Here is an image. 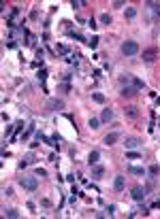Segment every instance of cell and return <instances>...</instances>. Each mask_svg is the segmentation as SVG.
<instances>
[{
  "instance_id": "obj_31",
  "label": "cell",
  "mask_w": 160,
  "mask_h": 219,
  "mask_svg": "<svg viewBox=\"0 0 160 219\" xmlns=\"http://www.w3.org/2000/svg\"><path fill=\"white\" fill-rule=\"evenodd\" d=\"M124 4H126V2H122V0H115V2H113V9H122Z\"/></svg>"
},
{
  "instance_id": "obj_19",
  "label": "cell",
  "mask_w": 160,
  "mask_h": 219,
  "mask_svg": "<svg viewBox=\"0 0 160 219\" xmlns=\"http://www.w3.org/2000/svg\"><path fill=\"white\" fill-rule=\"evenodd\" d=\"M4 217H11V219L19 217V211L17 208H9V211H4Z\"/></svg>"
},
{
  "instance_id": "obj_29",
  "label": "cell",
  "mask_w": 160,
  "mask_h": 219,
  "mask_svg": "<svg viewBox=\"0 0 160 219\" xmlns=\"http://www.w3.org/2000/svg\"><path fill=\"white\" fill-rule=\"evenodd\" d=\"M38 81H41V83H45V79H47V70H38Z\"/></svg>"
},
{
  "instance_id": "obj_21",
  "label": "cell",
  "mask_w": 160,
  "mask_h": 219,
  "mask_svg": "<svg viewBox=\"0 0 160 219\" xmlns=\"http://www.w3.org/2000/svg\"><path fill=\"white\" fill-rule=\"evenodd\" d=\"M92 100H94V102H98V104H105V100H107V98L96 92V94H92Z\"/></svg>"
},
{
  "instance_id": "obj_18",
  "label": "cell",
  "mask_w": 160,
  "mask_h": 219,
  "mask_svg": "<svg viewBox=\"0 0 160 219\" xmlns=\"http://www.w3.org/2000/svg\"><path fill=\"white\" fill-rule=\"evenodd\" d=\"M111 21H113V19H111L109 13H102V15H100V24L102 26H111Z\"/></svg>"
},
{
  "instance_id": "obj_36",
  "label": "cell",
  "mask_w": 160,
  "mask_h": 219,
  "mask_svg": "<svg viewBox=\"0 0 160 219\" xmlns=\"http://www.w3.org/2000/svg\"><path fill=\"white\" fill-rule=\"evenodd\" d=\"M152 208H160V200H156V202L152 204Z\"/></svg>"
},
{
  "instance_id": "obj_32",
  "label": "cell",
  "mask_w": 160,
  "mask_h": 219,
  "mask_svg": "<svg viewBox=\"0 0 160 219\" xmlns=\"http://www.w3.org/2000/svg\"><path fill=\"white\" fill-rule=\"evenodd\" d=\"M73 7H75V9H79V7H86V2H81V0H73Z\"/></svg>"
},
{
  "instance_id": "obj_17",
  "label": "cell",
  "mask_w": 160,
  "mask_h": 219,
  "mask_svg": "<svg viewBox=\"0 0 160 219\" xmlns=\"http://www.w3.org/2000/svg\"><path fill=\"white\" fill-rule=\"evenodd\" d=\"M98 43H100V40H98V36H90V38L86 40V45H88L90 49H96V47H98Z\"/></svg>"
},
{
  "instance_id": "obj_33",
  "label": "cell",
  "mask_w": 160,
  "mask_h": 219,
  "mask_svg": "<svg viewBox=\"0 0 160 219\" xmlns=\"http://www.w3.org/2000/svg\"><path fill=\"white\" fill-rule=\"evenodd\" d=\"M58 53H68V47H66V45H60V47H58Z\"/></svg>"
},
{
  "instance_id": "obj_2",
  "label": "cell",
  "mask_w": 160,
  "mask_h": 219,
  "mask_svg": "<svg viewBox=\"0 0 160 219\" xmlns=\"http://www.w3.org/2000/svg\"><path fill=\"white\" fill-rule=\"evenodd\" d=\"M141 60L145 62V64H152V62L158 60V47H148L143 49V53H141Z\"/></svg>"
},
{
  "instance_id": "obj_16",
  "label": "cell",
  "mask_w": 160,
  "mask_h": 219,
  "mask_svg": "<svg viewBox=\"0 0 160 219\" xmlns=\"http://www.w3.org/2000/svg\"><path fill=\"white\" fill-rule=\"evenodd\" d=\"M124 17H126V19H135V17H137V9H135V7H126Z\"/></svg>"
},
{
  "instance_id": "obj_1",
  "label": "cell",
  "mask_w": 160,
  "mask_h": 219,
  "mask_svg": "<svg viewBox=\"0 0 160 219\" xmlns=\"http://www.w3.org/2000/svg\"><path fill=\"white\" fill-rule=\"evenodd\" d=\"M120 51H122L124 55H137L139 53V43L137 40H126V43H122Z\"/></svg>"
},
{
  "instance_id": "obj_27",
  "label": "cell",
  "mask_w": 160,
  "mask_h": 219,
  "mask_svg": "<svg viewBox=\"0 0 160 219\" xmlns=\"http://www.w3.org/2000/svg\"><path fill=\"white\" fill-rule=\"evenodd\" d=\"M126 158H128V159H139V158H141V153H137V151H126Z\"/></svg>"
},
{
  "instance_id": "obj_7",
  "label": "cell",
  "mask_w": 160,
  "mask_h": 219,
  "mask_svg": "<svg viewBox=\"0 0 160 219\" xmlns=\"http://www.w3.org/2000/svg\"><path fill=\"white\" fill-rule=\"evenodd\" d=\"M120 138H122V134H120V132H111V134H107V136H105V145H107V147L115 145Z\"/></svg>"
},
{
  "instance_id": "obj_14",
  "label": "cell",
  "mask_w": 160,
  "mask_h": 219,
  "mask_svg": "<svg viewBox=\"0 0 160 219\" xmlns=\"http://www.w3.org/2000/svg\"><path fill=\"white\" fill-rule=\"evenodd\" d=\"M98 159H100V153H98V151H92V153L88 155V164L94 166V164H98Z\"/></svg>"
},
{
  "instance_id": "obj_34",
  "label": "cell",
  "mask_w": 160,
  "mask_h": 219,
  "mask_svg": "<svg viewBox=\"0 0 160 219\" xmlns=\"http://www.w3.org/2000/svg\"><path fill=\"white\" fill-rule=\"evenodd\" d=\"M88 26H90V28H92V30H96V28H98V26H96V21H94V19H90V21H88Z\"/></svg>"
},
{
  "instance_id": "obj_10",
  "label": "cell",
  "mask_w": 160,
  "mask_h": 219,
  "mask_svg": "<svg viewBox=\"0 0 160 219\" xmlns=\"http://www.w3.org/2000/svg\"><path fill=\"white\" fill-rule=\"evenodd\" d=\"M34 162H37V155H34V153H26L24 159L19 162V168H24V166H32Z\"/></svg>"
},
{
  "instance_id": "obj_25",
  "label": "cell",
  "mask_w": 160,
  "mask_h": 219,
  "mask_svg": "<svg viewBox=\"0 0 160 219\" xmlns=\"http://www.w3.org/2000/svg\"><path fill=\"white\" fill-rule=\"evenodd\" d=\"M132 85H135L137 89H143V87H145V83H143L141 79H137V77H132Z\"/></svg>"
},
{
  "instance_id": "obj_8",
  "label": "cell",
  "mask_w": 160,
  "mask_h": 219,
  "mask_svg": "<svg viewBox=\"0 0 160 219\" xmlns=\"http://www.w3.org/2000/svg\"><path fill=\"white\" fill-rule=\"evenodd\" d=\"M124 187H126V179H124L122 174H118V177L113 179V189H115V192H124Z\"/></svg>"
},
{
  "instance_id": "obj_28",
  "label": "cell",
  "mask_w": 160,
  "mask_h": 219,
  "mask_svg": "<svg viewBox=\"0 0 160 219\" xmlns=\"http://www.w3.org/2000/svg\"><path fill=\"white\" fill-rule=\"evenodd\" d=\"M130 81H132V77H130V74H124V77H120V83H122V85H128Z\"/></svg>"
},
{
  "instance_id": "obj_20",
  "label": "cell",
  "mask_w": 160,
  "mask_h": 219,
  "mask_svg": "<svg viewBox=\"0 0 160 219\" xmlns=\"http://www.w3.org/2000/svg\"><path fill=\"white\" fill-rule=\"evenodd\" d=\"M158 170H160V166H158V164H154V166H149V168H148V174L154 179V177L158 174Z\"/></svg>"
},
{
  "instance_id": "obj_13",
  "label": "cell",
  "mask_w": 160,
  "mask_h": 219,
  "mask_svg": "<svg viewBox=\"0 0 160 219\" xmlns=\"http://www.w3.org/2000/svg\"><path fill=\"white\" fill-rule=\"evenodd\" d=\"M128 172H130V174H137V177H143L148 170H145L143 166H128Z\"/></svg>"
},
{
  "instance_id": "obj_24",
  "label": "cell",
  "mask_w": 160,
  "mask_h": 219,
  "mask_svg": "<svg viewBox=\"0 0 160 219\" xmlns=\"http://www.w3.org/2000/svg\"><path fill=\"white\" fill-rule=\"evenodd\" d=\"M34 132H37V130H34V123H30V126H28V130H26V132H24V136H22V138H24V140H26V138H28L30 134H34Z\"/></svg>"
},
{
  "instance_id": "obj_9",
  "label": "cell",
  "mask_w": 160,
  "mask_h": 219,
  "mask_svg": "<svg viewBox=\"0 0 160 219\" xmlns=\"http://www.w3.org/2000/svg\"><path fill=\"white\" fill-rule=\"evenodd\" d=\"M47 109H49V111H62V109H64V100H60V98H53V100H49Z\"/></svg>"
},
{
  "instance_id": "obj_22",
  "label": "cell",
  "mask_w": 160,
  "mask_h": 219,
  "mask_svg": "<svg viewBox=\"0 0 160 219\" xmlns=\"http://www.w3.org/2000/svg\"><path fill=\"white\" fill-rule=\"evenodd\" d=\"M90 128H92V130H98V126H100V119H96V117H90Z\"/></svg>"
},
{
  "instance_id": "obj_35",
  "label": "cell",
  "mask_w": 160,
  "mask_h": 219,
  "mask_svg": "<svg viewBox=\"0 0 160 219\" xmlns=\"http://www.w3.org/2000/svg\"><path fill=\"white\" fill-rule=\"evenodd\" d=\"M113 211H115V207H113V204H111V207H107V215H109V217L113 215Z\"/></svg>"
},
{
  "instance_id": "obj_3",
  "label": "cell",
  "mask_w": 160,
  "mask_h": 219,
  "mask_svg": "<svg viewBox=\"0 0 160 219\" xmlns=\"http://www.w3.org/2000/svg\"><path fill=\"white\" fill-rule=\"evenodd\" d=\"M19 185L28 189V192H37L38 189V179L37 177H24V179H19Z\"/></svg>"
},
{
  "instance_id": "obj_5",
  "label": "cell",
  "mask_w": 160,
  "mask_h": 219,
  "mask_svg": "<svg viewBox=\"0 0 160 219\" xmlns=\"http://www.w3.org/2000/svg\"><path fill=\"white\" fill-rule=\"evenodd\" d=\"M143 145V140L141 138H137V136H126V140H124V147H126V151H130V149H137V147Z\"/></svg>"
},
{
  "instance_id": "obj_26",
  "label": "cell",
  "mask_w": 160,
  "mask_h": 219,
  "mask_svg": "<svg viewBox=\"0 0 160 219\" xmlns=\"http://www.w3.org/2000/svg\"><path fill=\"white\" fill-rule=\"evenodd\" d=\"M13 132H17V126H7L4 128V136H11Z\"/></svg>"
},
{
  "instance_id": "obj_11",
  "label": "cell",
  "mask_w": 160,
  "mask_h": 219,
  "mask_svg": "<svg viewBox=\"0 0 160 219\" xmlns=\"http://www.w3.org/2000/svg\"><path fill=\"white\" fill-rule=\"evenodd\" d=\"M124 115H126L128 119H137V117H139V109H137V107H126V109H124Z\"/></svg>"
},
{
  "instance_id": "obj_15",
  "label": "cell",
  "mask_w": 160,
  "mask_h": 219,
  "mask_svg": "<svg viewBox=\"0 0 160 219\" xmlns=\"http://www.w3.org/2000/svg\"><path fill=\"white\" fill-rule=\"evenodd\" d=\"M92 168V174L94 177H102L105 174V166H100V164H94V166H90Z\"/></svg>"
},
{
  "instance_id": "obj_23",
  "label": "cell",
  "mask_w": 160,
  "mask_h": 219,
  "mask_svg": "<svg viewBox=\"0 0 160 219\" xmlns=\"http://www.w3.org/2000/svg\"><path fill=\"white\" fill-rule=\"evenodd\" d=\"M66 60H68V64H71V66H77V64H79V53H75V55H68Z\"/></svg>"
},
{
  "instance_id": "obj_4",
  "label": "cell",
  "mask_w": 160,
  "mask_h": 219,
  "mask_svg": "<svg viewBox=\"0 0 160 219\" xmlns=\"http://www.w3.org/2000/svg\"><path fill=\"white\" fill-rule=\"evenodd\" d=\"M130 196H132V200H137V202H143V200H145V196H148V192H145V187L135 185V187L130 189Z\"/></svg>"
},
{
  "instance_id": "obj_30",
  "label": "cell",
  "mask_w": 160,
  "mask_h": 219,
  "mask_svg": "<svg viewBox=\"0 0 160 219\" xmlns=\"http://www.w3.org/2000/svg\"><path fill=\"white\" fill-rule=\"evenodd\" d=\"M37 177H47V170H43V168H37V172H34Z\"/></svg>"
},
{
  "instance_id": "obj_12",
  "label": "cell",
  "mask_w": 160,
  "mask_h": 219,
  "mask_svg": "<svg viewBox=\"0 0 160 219\" xmlns=\"http://www.w3.org/2000/svg\"><path fill=\"white\" fill-rule=\"evenodd\" d=\"M111 119H113V111H111V109H102V113H100V121L109 123Z\"/></svg>"
},
{
  "instance_id": "obj_6",
  "label": "cell",
  "mask_w": 160,
  "mask_h": 219,
  "mask_svg": "<svg viewBox=\"0 0 160 219\" xmlns=\"http://www.w3.org/2000/svg\"><path fill=\"white\" fill-rule=\"evenodd\" d=\"M137 94H139V89H137L135 85H124L122 92H120V96H122V98H135Z\"/></svg>"
}]
</instances>
